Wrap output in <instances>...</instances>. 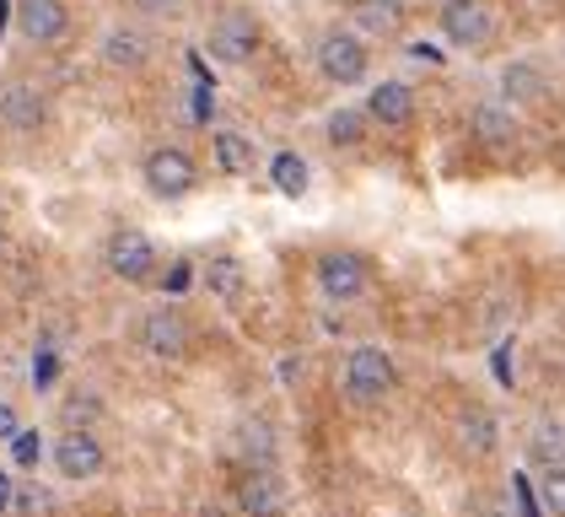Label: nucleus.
<instances>
[{
    "label": "nucleus",
    "instance_id": "obj_1",
    "mask_svg": "<svg viewBox=\"0 0 565 517\" xmlns=\"http://www.w3.org/2000/svg\"><path fill=\"white\" fill-rule=\"evenodd\" d=\"M398 383V372H393V361L377 350V345H355L345 361V393L355 404H383Z\"/></svg>",
    "mask_w": 565,
    "mask_h": 517
},
{
    "label": "nucleus",
    "instance_id": "obj_2",
    "mask_svg": "<svg viewBox=\"0 0 565 517\" xmlns=\"http://www.w3.org/2000/svg\"><path fill=\"white\" fill-rule=\"evenodd\" d=\"M366 65H372V54H366L361 33H340V28L323 33V43H318V71H323L334 86L366 82Z\"/></svg>",
    "mask_w": 565,
    "mask_h": 517
},
{
    "label": "nucleus",
    "instance_id": "obj_3",
    "mask_svg": "<svg viewBox=\"0 0 565 517\" xmlns=\"http://www.w3.org/2000/svg\"><path fill=\"white\" fill-rule=\"evenodd\" d=\"M211 54L221 65H248L259 54V22L248 11H221L211 22Z\"/></svg>",
    "mask_w": 565,
    "mask_h": 517
},
{
    "label": "nucleus",
    "instance_id": "obj_4",
    "mask_svg": "<svg viewBox=\"0 0 565 517\" xmlns=\"http://www.w3.org/2000/svg\"><path fill=\"white\" fill-rule=\"evenodd\" d=\"M189 318L173 313V307H157V313H146V324H140V345L157 356V361H183L189 356Z\"/></svg>",
    "mask_w": 565,
    "mask_h": 517
},
{
    "label": "nucleus",
    "instance_id": "obj_5",
    "mask_svg": "<svg viewBox=\"0 0 565 517\" xmlns=\"http://www.w3.org/2000/svg\"><path fill=\"white\" fill-rule=\"evenodd\" d=\"M441 33H447V43H458V49H484L490 33H495V22H490L484 0H447L441 6Z\"/></svg>",
    "mask_w": 565,
    "mask_h": 517
},
{
    "label": "nucleus",
    "instance_id": "obj_6",
    "mask_svg": "<svg viewBox=\"0 0 565 517\" xmlns=\"http://www.w3.org/2000/svg\"><path fill=\"white\" fill-rule=\"evenodd\" d=\"M194 162H189V151H178V146H162V151H151L146 157V189L151 194H162V200H178V194H189L194 189Z\"/></svg>",
    "mask_w": 565,
    "mask_h": 517
},
{
    "label": "nucleus",
    "instance_id": "obj_7",
    "mask_svg": "<svg viewBox=\"0 0 565 517\" xmlns=\"http://www.w3.org/2000/svg\"><path fill=\"white\" fill-rule=\"evenodd\" d=\"M157 243L146 238V232H135V226H125V232H114V243H108V270L119 275V281H151V270H157Z\"/></svg>",
    "mask_w": 565,
    "mask_h": 517
},
{
    "label": "nucleus",
    "instance_id": "obj_8",
    "mask_svg": "<svg viewBox=\"0 0 565 517\" xmlns=\"http://www.w3.org/2000/svg\"><path fill=\"white\" fill-rule=\"evenodd\" d=\"M103 464H108V453H103V442L92 431H65L54 442V469L65 474V479H97Z\"/></svg>",
    "mask_w": 565,
    "mask_h": 517
},
{
    "label": "nucleus",
    "instance_id": "obj_9",
    "mask_svg": "<svg viewBox=\"0 0 565 517\" xmlns=\"http://www.w3.org/2000/svg\"><path fill=\"white\" fill-rule=\"evenodd\" d=\"M17 28L28 43H60L71 33V11L65 0H17Z\"/></svg>",
    "mask_w": 565,
    "mask_h": 517
},
{
    "label": "nucleus",
    "instance_id": "obj_10",
    "mask_svg": "<svg viewBox=\"0 0 565 517\" xmlns=\"http://www.w3.org/2000/svg\"><path fill=\"white\" fill-rule=\"evenodd\" d=\"M318 286L329 302H355L366 292V258L361 254H323L318 258Z\"/></svg>",
    "mask_w": 565,
    "mask_h": 517
},
{
    "label": "nucleus",
    "instance_id": "obj_11",
    "mask_svg": "<svg viewBox=\"0 0 565 517\" xmlns=\"http://www.w3.org/2000/svg\"><path fill=\"white\" fill-rule=\"evenodd\" d=\"M366 119H377L383 129H404L415 119V92L404 82H383L372 86V97H366Z\"/></svg>",
    "mask_w": 565,
    "mask_h": 517
},
{
    "label": "nucleus",
    "instance_id": "obj_12",
    "mask_svg": "<svg viewBox=\"0 0 565 517\" xmlns=\"http://www.w3.org/2000/svg\"><path fill=\"white\" fill-rule=\"evenodd\" d=\"M243 513L248 517H280L286 513V485L275 469H254L243 479Z\"/></svg>",
    "mask_w": 565,
    "mask_h": 517
},
{
    "label": "nucleus",
    "instance_id": "obj_13",
    "mask_svg": "<svg viewBox=\"0 0 565 517\" xmlns=\"http://www.w3.org/2000/svg\"><path fill=\"white\" fill-rule=\"evenodd\" d=\"M205 286H211V297H221V302H243V292H248V270H243V258L216 254L211 264H205Z\"/></svg>",
    "mask_w": 565,
    "mask_h": 517
},
{
    "label": "nucleus",
    "instance_id": "obj_14",
    "mask_svg": "<svg viewBox=\"0 0 565 517\" xmlns=\"http://www.w3.org/2000/svg\"><path fill=\"white\" fill-rule=\"evenodd\" d=\"M355 33L393 39L398 33V0H355Z\"/></svg>",
    "mask_w": 565,
    "mask_h": 517
},
{
    "label": "nucleus",
    "instance_id": "obj_15",
    "mask_svg": "<svg viewBox=\"0 0 565 517\" xmlns=\"http://www.w3.org/2000/svg\"><path fill=\"white\" fill-rule=\"evenodd\" d=\"M0 114H6L11 129H39V119H44V97H39L33 86H11V92L0 97Z\"/></svg>",
    "mask_w": 565,
    "mask_h": 517
},
{
    "label": "nucleus",
    "instance_id": "obj_16",
    "mask_svg": "<svg viewBox=\"0 0 565 517\" xmlns=\"http://www.w3.org/2000/svg\"><path fill=\"white\" fill-rule=\"evenodd\" d=\"M475 135L484 146H512V140H518V119H512L507 108L484 103V108H475Z\"/></svg>",
    "mask_w": 565,
    "mask_h": 517
},
{
    "label": "nucleus",
    "instance_id": "obj_17",
    "mask_svg": "<svg viewBox=\"0 0 565 517\" xmlns=\"http://www.w3.org/2000/svg\"><path fill=\"white\" fill-rule=\"evenodd\" d=\"M103 60H108L114 71H135V65L146 60V39H140L135 28H114L108 43H103Z\"/></svg>",
    "mask_w": 565,
    "mask_h": 517
},
{
    "label": "nucleus",
    "instance_id": "obj_18",
    "mask_svg": "<svg viewBox=\"0 0 565 517\" xmlns=\"http://www.w3.org/2000/svg\"><path fill=\"white\" fill-rule=\"evenodd\" d=\"M216 162H221V172L243 178V172H254V146H248L237 129H221L216 135Z\"/></svg>",
    "mask_w": 565,
    "mask_h": 517
},
{
    "label": "nucleus",
    "instance_id": "obj_19",
    "mask_svg": "<svg viewBox=\"0 0 565 517\" xmlns=\"http://www.w3.org/2000/svg\"><path fill=\"white\" fill-rule=\"evenodd\" d=\"M269 178H275V189H280L286 200H302L307 194V162L297 151H280V157L269 162Z\"/></svg>",
    "mask_w": 565,
    "mask_h": 517
},
{
    "label": "nucleus",
    "instance_id": "obj_20",
    "mask_svg": "<svg viewBox=\"0 0 565 517\" xmlns=\"http://www.w3.org/2000/svg\"><path fill=\"white\" fill-rule=\"evenodd\" d=\"M501 86H507V97H518V103H539V97H544V76H539L533 65H507V71H501Z\"/></svg>",
    "mask_w": 565,
    "mask_h": 517
},
{
    "label": "nucleus",
    "instance_id": "obj_21",
    "mask_svg": "<svg viewBox=\"0 0 565 517\" xmlns=\"http://www.w3.org/2000/svg\"><path fill=\"white\" fill-rule=\"evenodd\" d=\"M366 135V108H334L329 114V140L334 146H361Z\"/></svg>",
    "mask_w": 565,
    "mask_h": 517
},
{
    "label": "nucleus",
    "instance_id": "obj_22",
    "mask_svg": "<svg viewBox=\"0 0 565 517\" xmlns=\"http://www.w3.org/2000/svg\"><path fill=\"white\" fill-rule=\"evenodd\" d=\"M539 490H544V513L565 517V464H550L544 479H539Z\"/></svg>",
    "mask_w": 565,
    "mask_h": 517
},
{
    "label": "nucleus",
    "instance_id": "obj_23",
    "mask_svg": "<svg viewBox=\"0 0 565 517\" xmlns=\"http://www.w3.org/2000/svg\"><path fill=\"white\" fill-rule=\"evenodd\" d=\"M533 453L544 464H565V426H539L533 431Z\"/></svg>",
    "mask_w": 565,
    "mask_h": 517
},
{
    "label": "nucleus",
    "instance_id": "obj_24",
    "mask_svg": "<svg viewBox=\"0 0 565 517\" xmlns=\"http://www.w3.org/2000/svg\"><path fill=\"white\" fill-rule=\"evenodd\" d=\"M463 447L490 453V447H495V421H490V415H463Z\"/></svg>",
    "mask_w": 565,
    "mask_h": 517
},
{
    "label": "nucleus",
    "instance_id": "obj_25",
    "mask_svg": "<svg viewBox=\"0 0 565 517\" xmlns=\"http://www.w3.org/2000/svg\"><path fill=\"white\" fill-rule=\"evenodd\" d=\"M11 458H17L22 469H33V464L44 458V442H39V431H17V436H11Z\"/></svg>",
    "mask_w": 565,
    "mask_h": 517
},
{
    "label": "nucleus",
    "instance_id": "obj_26",
    "mask_svg": "<svg viewBox=\"0 0 565 517\" xmlns=\"http://www.w3.org/2000/svg\"><path fill=\"white\" fill-rule=\"evenodd\" d=\"M17 431H22V421H17V410H11V404L0 399V436H17Z\"/></svg>",
    "mask_w": 565,
    "mask_h": 517
},
{
    "label": "nucleus",
    "instance_id": "obj_27",
    "mask_svg": "<svg viewBox=\"0 0 565 517\" xmlns=\"http://www.w3.org/2000/svg\"><path fill=\"white\" fill-rule=\"evenodd\" d=\"M518 496H522V517H544L539 507H533V496H527V479H518Z\"/></svg>",
    "mask_w": 565,
    "mask_h": 517
},
{
    "label": "nucleus",
    "instance_id": "obj_28",
    "mask_svg": "<svg viewBox=\"0 0 565 517\" xmlns=\"http://www.w3.org/2000/svg\"><path fill=\"white\" fill-rule=\"evenodd\" d=\"M6 502H11V485H6V474H0V517H6Z\"/></svg>",
    "mask_w": 565,
    "mask_h": 517
},
{
    "label": "nucleus",
    "instance_id": "obj_29",
    "mask_svg": "<svg viewBox=\"0 0 565 517\" xmlns=\"http://www.w3.org/2000/svg\"><path fill=\"white\" fill-rule=\"evenodd\" d=\"M200 517H226V513H221V507H205V513H200Z\"/></svg>",
    "mask_w": 565,
    "mask_h": 517
},
{
    "label": "nucleus",
    "instance_id": "obj_30",
    "mask_svg": "<svg viewBox=\"0 0 565 517\" xmlns=\"http://www.w3.org/2000/svg\"><path fill=\"white\" fill-rule=\"evenodd\" d=\"M0 243H6V238H0Z\"/></svg>",
    "mask_w": 565,
    "mask_h": 517
}]
</instances>
